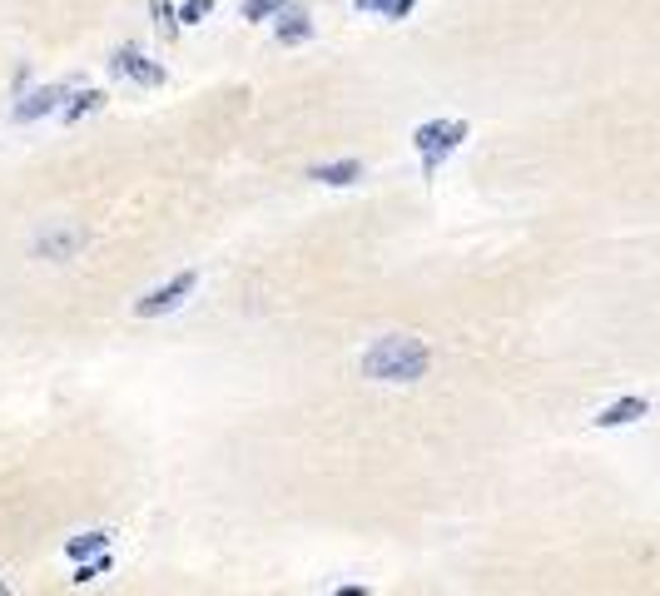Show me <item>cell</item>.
Segmentation results:
<instances>
[{
	"label": "cell",
	"instance_id": "ba28073f",
	"mask_svg": "<svg viewBox=\"0 0 660 596\" xmlns=\"http://www.w3.org/2000/svg\"><path fill=\"white\" fill-rule=\"evenodd\" d=\"M646 413H651L646 398H616L611 408L596 413V428H626V423H636V418H646Z\"/></svg>",
	"mask_w": 660,
	"mask_h": 596
},
{
	"label": "cell",
	"instance_id": "5bb4252c",
	"mask_svg": "<svg viewBox=\"0 0 660 596\" xmlns=\"http://www.w3.org/2000/svg\"><path fill=\"white\" fill-rule=\"evenodd\" d=\"M214 15V0H184L179 5V25H199V20H209Z\"/></svg>",
	"mask_w": 660,
	"mask_h": 596
},
{
	"label": "cell",
	"instance_id": "2e32d148",
	"mask_svg": "<svg viewBox=\"0 0 660 596\" xmlns=\"http://www.w3.org/2000/svg\"><path fill=\"white\" fill-rule=\"evenodd\" d=\"M412 10H417V0H393V5H388V15H383V20H407V15H412Z\"/></svg>",
	"mask_w": 660,
	"mask_h": 596
},
{
	"label": "cell",
	"instance_id": "ac0fdd59",
	"mask_svg": "<svg viewBox=\"0 0 660 596\" xmlns=\"http://www.w3.org/2000/svg\"><path fill=\"white\" fill-rule=\"evenodd\" d=\"M333 596H373V592H368V587H338Z\"/></svg>",
	"mask_w": 660,
	"mask_h": 596
},
{
	"label": "cell",
	"instance_id": "6da1fadb",
	"mask_svg": "<svg viewBox=\"0 0 660 596\" xmlns=\"http://www.w3.org/2000/svg\"><path fill=\"white\" fill-rule=\"evenodd\" d=\"M432 368V348L412 333H388L363 353V378L373 383H417Z\"/></svg>",
	"mask_w": 660,
	"mask_h": 596
},
{
	"label": "cell",
	"instance_id": "d6986e66",
	"mask_svg": "<svg viewBox=\"0 0 660 596\" xmlns=\"http://www.w3.org/2000/svg\"><path fill=\"white\" fill-rule=\"evenodd\" d=\"M0 596H10V587H5V582H0Z\"/></svg>",
	"mask_w": 660,
	"mask_h": 596
},
{
	"label": "cell",
	"instance_id": "8fae6325",
	"mask_svg": "<svg viewBox=\"0 0 660 596\" xmlns=\"http://www.w3.org/2000/svg\"><path fill=\"white\" fill-rule=\"evenodd\" d=\"M110 537H115V532H105V527H95V532H85V537H75V542H65V557H70V562H85L90 552H105V547H110Z\"/></svg>",
	"mask_w": 660,
	"mask_h": 596
},
{
	"label": "cell",
	"instance_id": "7a4b0ae2",
	"mask_svg": "<svg viewBox=\"0 0 660 596\" xmlns=\"http://www.w3.org/2000/svg\"><path fill=\"white\" fill-rule=\"evenodd\" d=\"M467 135H472L467 120H427V125H417V130H412V145H417V154H422V174L432 179V174L447 164V154L462 149Z\"/></svg>",
	"mask_w": 660,
	"mask_h": 596
},
{
	"label": "cell",
	"instance_id": "4fadbf2b",
	"mask_svg": "<svg viewBox=\"0 0 660 596\" xmlns=\"http://www.w3.org/2000/svg\"><path fill=\"white\" fill-rule=\"evenodd\" d=\"M149 10H154V20H159L164 35H179V5H174V0H154Z\"/></svg>",
	"mask_w": 660,
	"mask_h": 596
},
{
	"label": "cell",
	"instance_id": "3957f363",
	"mask_svg": "<svg viewBox=\"0 0 660 596\" xmlns=\"http://www.w3.org/2000/svg\"><path fill=\"white\" fill-rule=\"evenodd\" d=\"M80 249H85V229H75V224H65V219L40 224L35 239H30V254H35V259H50V264H65V259H75Z\"/></svg>",
	"mask_w": 660,
	"mask_h": 596
},
{
	"label": "cell",
	"instance_id": "5b68a950",
	"mask_svg": "<svg viewBox=\"0 0 660 596\" xmlns=\"http://www.w3.org/2000/svg\"><path fill=\"white\" fill-rule=\"evenodd\" d=\"M110 70H115V75H130L134 85H144V90H159V85H164V65H154L139 45H120V50L110 55Z\"/></svg>",
	"mask_w": 660,
	"mask_h": 596
},
{
	"label": "cell",
	"instance_id": "7c38bea8",
	"mask_svg": "<svg viewBox=\"0 0 660 596\" xmlns=\"http://www.w3.org/2000/svg\"><path fill=\"white\" fill-rule=\"evenodd\" d=\"M283 10H288V0H244V20L249 25H264V20L283 15Z\"/></svg>",
	"mask_w": 660,
	"mask_h": 596
},
{
	"label": "cell",
	"instance_id": "277c9868",
	"mask_svg": "<svg viewBox=\"0 0 660 596\" xmlns=\"http://www.w3.org/2000/svg\"><path fill=\"white\" fill-rule=\"evenodd\" d=\"M194 284H199V274H194V269H184V274H174L169 284L149 289V294L134 303V313H139V318H159V313H174V308H179L184 298L194 294Z\"/></svg>",
	"mask_w": 660,
	"mask_h": 596
},
{
	"label": "cell",
	"instance_id": "9a60e30c",
	"mask_svg": "<svg viewBox=\"0 0 660 596\" xmlns=\"http://www.w3.org/2000/svg\"><path fill=\"white\" fill-rule=\"evenodd\" d=\"M110 567H115V557H100V562L80 567V572H75V582H95V577H100V572H110Z\"/></svg>",
	"mask_w": 660,
	"mask_h": 596
},
{
	"label": "cell",
	"instance_id": "52a82bcc",
	"mask_svg": "<svg viewBox=\"0 0 660 596\" xmlns=\"http://www.w3.org/2000/svg\"><path fill=\"white\" fill-rule=\"evenodd\" d=\"M273 40L278 45H308L313 40V15H303V10H283V15H273Z\"/></svg>",
	"mask_w": 660,
	"mask_h": 596
},
{
	"label": "cell",
	"instance_id": "8992f818",
	"mask_svg": "<svg viewBox=\"0 0 660 596\" xmlns=\"http://www.w3.org/2000/svg\"><path fill=\"white\" fill-rule=\"evenodd\" d=\"M65 100H70V90H65V85H40L35 95H25V100L15 105V120H20V125H30V120L60 115V110H65Z\"/></svg>",
	"mask_w": 660,
	"mask_h": 596
},
{
	"label": "cell",
	"instance_id": "30bf717a",
	"mask_svg": "<svg viewBox=\"0 0 660 596\" xmlns=\"http://www.w3.org/2000/svg\"><path fill=\"white\" fill-rule=\"evenodd\" d=\"M95 110H105V95H100V90H80V95H70V100H65L60 120H65V125H75V120H85V115H95Z\"/></svg>",
	"mask_w": 660,
	"mask_h": 596
},
{
	"label": "cell",
	"instance_id": "9c48e42d",
	"mask_svg": "<svg viewBox=\"0 0 660 596\" xmlns=\"http://www.w3.org/2000/svg\"><path fill=\"white\" fill-rule=\"evenodd\" d=\"M308 179H318V184H333V189H343V184H358V179H363V164H358V159H333V164H313V169H308Z\"/></svg>",
	"mask_w": 660,
	"mask_h": 596
},
{
	"label": "cell",
	"instance_id": "e0dca14e",
	"mask_svg": "<svg viewBox=\"0 0 660 596\" xmlns=\"http://www.w3.org/2000/svg\"><path fill=\"white\" fill-rule=\"evenodd\" d=\"M353 5H358L363 15H388V5H393V0H353Z\"/></svg>",
	"mask_w": 660,
	"mask_h": 596
}]
</instances>
